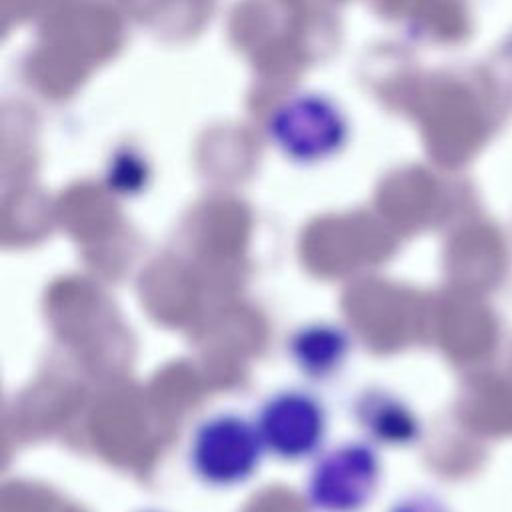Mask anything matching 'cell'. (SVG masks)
<instances>
[{
  "label": "cell",
  "instance_id": "cell-6",
  "mask_svg": "<svg viewBox=\"0 0 512 512\" xmlns=\"http://www.w3.org/2000/svg\"><path fill=\"white\" fill-rule=\"evenodd\" d=\"M388 512H448V508L432 494L412 492L398 498Z\"/></svg>",
  "mask_w": 512,
  "mask_h": 512
},
{
  "label": "cell",
  "instance_id": "cell-5",
  "mask_svg": "<svg viewBox=\"0 0 512 512\" xmlns=\"http://www.w3.org/2000/svg\"><path fill=\"white\" fill-rule=\"evenodd\" d=\"M352 416L376 446H408L420 438V422L412 408L384 388H366L352 402Z\"/></svg>",
  "mask_w": 512,
  "mask_h": 512
},
{
  "label": "cell",
  "instance_id": "cell-2",
  "mask_svg": "<svg viewBox=\"0 0 512 512\" xmlns=\"http://www.w3.org/2000/svg\"><path fill=\"white\" fill-rule=\"evenodd\" d=\"M382 482L378 446L364 440H344L322 450L306 476L304 494L314 512H362Z\"/></svg>",
  "mask_w": 512,
  "mask_h": 512
},
{
  "label": "cell",
  "instance_id": "cell-1",
  "mask_svg": "<svg viewBox=\"0 0 512 512\" xmlns=\"http://www.w3.org/2000/svg\"><path fill=\"white\" fill-rule=\"evenodd\" d=\"M266 448L254 418L222 410L202 418L190 434L186 462L198 482L236 488L260 470Z\"/></svg>",
  "mask_w": 512,
  "mask_h": 512
},
{
  "label": "cell",
  "instance_id": "cell-3",
  "mask_svg": "<svg viewBox=\"0 0 512 512\" xmlns=\"http://www.w3.org/2000/svg\"><path fill=\"white\" fill-rule=\"evenodd\" d=\"M254 422L266 454L282 462L316 458L328 436L326 404L304 388H284L266 396Z\"/></svg>",
  "mask_w": 512,
  "mask_h": 512
},
{
  "label": "cell",
  "instance_id": "cell-4",
  "mask_svg": "<svg viewBox=\"0 0 512 512\" xmlns=\"http://www.w3.org/2000/svg\"><path fill=\"white\" fill-rule=\"evenodd\" d=\"M286 352L304 378L328 382L346 366L352 354V336L334 322H308L288 336Z\"/></svg>",
  "mask_w": 512,
  "mask_h": 512
},
{
  "label": "cell",
  "instance_id": "cell-7",
  "mask_svg": "<svg viewBox=\"0 0 512 512\" xmlns=\"http://www.w3.org/2000/svg\"><path fill=\"white\" fill-rule=\"evenodd\" d=\"M142 512H160V510H142Z\"/></svg>",
  "mask_w": 512,
  "mask_h": 512
}]
</instances>
